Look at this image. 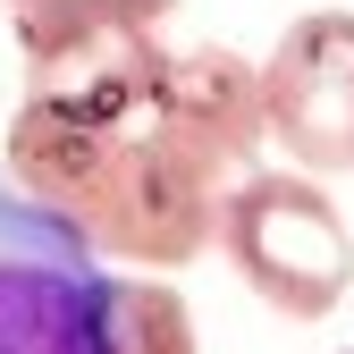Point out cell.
<instances>
[{"mask_svg":"<svg viewBox=\"0 0 354 354\" xmlns=\"http://www.w3.org/2000/svg\"><path fill=\"white\" fill-rule=\"evenodd\" d=\"M337 354H354V346H337Z\"/></svg>","mask_w":354,"mask_h":354,"instance_id":"52a82bcc","label":"cell"},{"mask_svg":"<svg viewBox=\"0 0 354 354\" xmlns=\"http://www.w3.org/2000/svg\"><path fill=\"white\" fill-rule=\"evenodd\" d=\"M0 354H110V261L0 169Z\"/></svg>","mask_w":354,"mask_h":354,"instance_id":"3957f363","label":"cell"},{"mask_svg":"<svg viewBox=\"0 0 354 354\" xmlns=\"http://www.w3.org/2000/svg\"><path fill=\"white\" fill-rule=\"evenodd\" d=\"M219 253L279 321H329L354 295V228L304 169H245L219 203Z\"/></svg>","mask_w":354,"mask_h":354,"instance_id":"7a4b0ae2","label":"cell"},{"mask_svg":"<svg viewBox=\"0 0 354 354\" xmlns=\"http://www.w3.org/2000/svg\"><path fill=\"white\" fill-rule=\"evenodd\" d=\"M110 354H203L186 295L160 270H110Z\"/></svg>","mask_w":354,"mask_h":354,"instance_id":"8992f818","label":"cell"},{"mask_svg":"<svg viewBox=\"0 0 354 354\" xmlns=\"http://www.w3.org/2000/svg\"><path fill=\"white\" fill-rule=\"evenodd\" d=\"M0 9H9L17 51L42 59V51H68V42H93V34H144V26H169L177 0H0Z\"/></svg>","mask_w":354,"mask_h":354,"instance_id":"5b68a950","label":"cell"},{"mask_svg":"<svg viewBox=\"0 0 354 354\" xmlns=\"http://www.w3.org/2000/svg\"><path fill=\"white\" fill-rule=\"evenodd\" d=\"M261 68L228 42L93 34L26 59L0 169L118 270H186L219 245V203L261 169Z\"/></svg>","mask_w":354,"mask_h":354,"instance_id":"6da1fadb","label":"cell"},{"mask_svg":"<svg viewBox=\"0 0 354 354\" xmlns=\"http://www.w3.org/2000/svg\"><path fill=\"white\" fill-rule=\"evenodd\" d=\"M261 118L287 169L354 177V9H304L261 59Z\"/></svg>","mask_w":354,"mask_h":354,"instance_id":"277c9868","label":"cell"}]
</instances>
